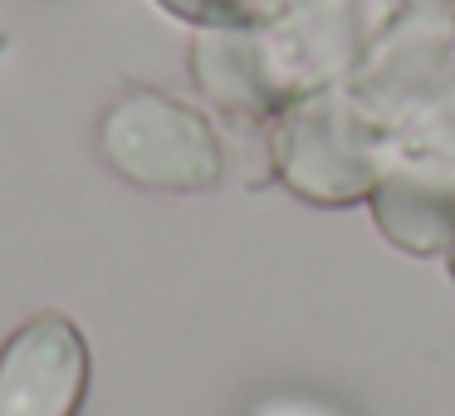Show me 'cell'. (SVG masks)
<instances>
[{
  "instance_id": "cell-1",
  "label": "cell",
  "mask_w": 455,
  "mask_h": 416,
  "mask_svg": "<svg viewBox=\"0 0 455 416\" xmlns=\"http://www.w3.org/2000/svg\"><path fill=\"white\" fill-rule=\"evenodd\" d=\"M103 157L142 187L196 191L220 177L211 128L162 93H132L103 118Z\"/></svg>"
},
{
  "instance_id": "cell-2",
  "label": "cell",
  "mask_w": 455,
  "mask_h": 416,
  "mask_svg": "<svg viewBox=\"0 0 455 416\" xmlns=\"http://www.w3.org/2000/svg\"><path fill=\"white\" fill-rule=\"evenodd\" d=\"M89 382V348L60 314L30 318L0 348V416H74Z\"/></svg>"
},
{
  "instance_id": "cell-3",
  "label": "cell",
  "mask_w": 455,
  "mask_h": 416,
  "mask_svg": "<svg viewBox=\"0 0 455 416\" xmlns=\"http://www.w3.org/2000/svg\"><path fill=\"white\" fill-rule=\"evenodd\" d=\"M245 416H357V412L333 402V396H314V392H269Z\"/></svg>"
}]
</instances>
